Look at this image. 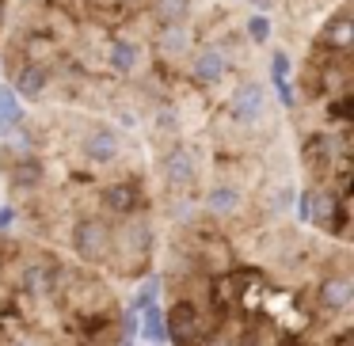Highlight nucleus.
<instances>
[{
  "instance_id": "nucleus-7",
  "label": "nucleus",
  "mask_w": 354,
  "mask_h": 346,
  "mask_svg": "<svg viewBox=\"0 0 354 346\" xmlns=\"http://www.w3.org/2000/svg\"><path fill=\"white\" fill-rule=\"evenodd\" d=\"M8 8H12V0H0V31H4V16H8Z\"/></svg>"
},
{
  "instance_id": "nucleus-6",
  "label": "nucleus",
  "mask_w": 354,
  "mask_h": 346,
  "mask_svg": "<svg viewBox=\"0 0 354 346\" xmlns=\"http://www.w3.org/2000/svg\"><path fill=\"white\" fill-rule=\"evenodd\" d=\"M145 335L153 338V343H164V312L160 308H145Z\"/></svg>"
},
{
  "instance_id": "nucleus-1",
  "label": "nucleus",
  "mask_w": 354,
  "mask_h": 346,
  "mask_svg": "<svg viewBox=\"0 0 354 346\" xmlns=\"http://www.w3.org/2000/svg\"><path fill=\"white\" fill-rule=\"evenodd\" d=\"M0 69L27 107L130 130L168 224L293 206L282 107L232 0H12Z\"/></svg>"
},
{
  "instance_id": "nucleus-5",
  "label": "nucleus",
  "mask_w": 354,
  "mask_h": 346,
  "mask_svg": "<svg viewBox=\"0 0 354 346\" xmlns=\"http://www.w3.org/2000/svg\"><path fill=\"white\" fill-rule=\"evenodd\" d=\"M240 4H252L255 12L270 16V23L278 27L290 46H301V42L313 35V27L335 8L339 0H240Z\"/></svg>"
},
{
  "instance_id": "nucleus-4",
  "label": "nucleus",
  "mask_w": 354,
  "mask_h": 346,
  "mask_svg": "<svg viewBox=\"0 0 354 346\" xmlns=\"http://www.w3.org/2000/svg\"><path fill=\"white\" fill-rule=\"evenodd\" d=\"M354 0H339L301 42L293 73L290 130L301 168V221L351 244L354 156Z\"/></svg>"
},
{
  "instance_id": "nucleus-2",
  "label": "nucleus",
  "mask_w": 354,
  "mask_h": 346,
  "mask_svg": "<svg viewBox=\"0 0 354 346\" xmlns=\"http://www.w3.org/2000/svg\"><path fill=\"white\" fill-rule=\"evenodd\" d=\"M160 289L171 346H354L351 244L286 217L168 224Z\"/></svg>"
},
{
  "instance_id": "nucleus-3",
  "label": "nucleus",
  "mask_w": 354,
  "mask_h": 346,
  "mask_svg": "<svg viewBox=\"0 0 354 346\" xmlns=\"http://www.w3.org/2000/svg\"><path fill=\"white\" fill-rule=\"evenodd\" d=\"M0 179L39 244L138 282L160 247V198L145 145L118 122L73 107H27L0 130Z\"/></svg>"
}]
</instances>
